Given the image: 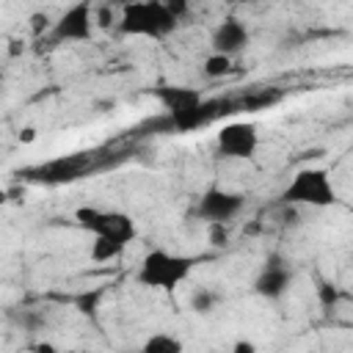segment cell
Wrapping results in <instances>:
<instances>
[{"label":"cell","instance_id":"cell-19","mask_svg":"<svg viewBox=\"0 0 353 353\" xmlns=\"http://www.w3.org/2000/svg\"><path fill=\"white\" fill-rule=\"evenodd\" d=\"M30 28H33V33H36V36H41V30L52 28V22H50V17H47V14H41V11H39V14H33V17H30Z\"/></svg>","mask_w":353,"mask_h":353},{"label":"cell","instance_id":"cell-20","mask_svg":"<svg viewBox=\"0 0 353 353\" xmlns=\"http://www.w3.org/2000/svg\"><path fill=\"white\" fill-rule=\"evenodd\" d=\"M97 25H99V28H105V30L113 25V11H110L108 6H102V8L97 11Z\"/></svg>","mask_w":353,"mask_h":353},{"label":"cell","instance_id":"cell-6","mask_svg":"<svg viewBox=\"0 0 353 353\" xmlns=\"http://www.w3.org/2000/svg\"><path fill=\"white\" fill-rule=\"evenodd\" d=\"M97 25V11L91 0H77L72 3L50 28V41L52 44H72V41H88L94 36Z\"/></svg>","mask_w":353,"mask_h":353},{"label":"cell","instance_id":"cell-2","mask_svg":"<svg viewBox=\"0 0 353 353\" xmlns=\"http://www.w3.org/2000/svg\"><path fill=\"white\" fill-rule=\"evenodd\" d=\"M193 268H196V256L174 254V251H165V248H152V251L143 254L135 279H138L143 287L163 290V292H174V290L190 276Z\"/></svg>","mask_w":353,"mask_h":353},{"label":"cell","instance_id":"cell-17","mask_svg":"<svg viewBox=\"0 0 353 353\" xmlns=\"http://www.w3.org/2000/svg\"><path fill=\"white\" fill-rule=\"evenodd\" d=\"M163 3H165V8L171 11V17L176 22H185L190 17V0H163Z\"/></svg>","mask_w":353,"mask_h":353},{"label":"cell","instance_id":"cell-11","mask_svg":"<svg viewBox=\"0 0 353 353\" xmlns=\"http://www.w3.org/2000/svg\"><path fill=\"white\" fill-rule=\"evenodd\" d=\"M127 248V243L110 240V237H94L91 243V259L94 262H110L116 256H121V251Z\"/></svg>","mask_w":353,"mask_h":353},{"label":"cell","instance_id":"cell-18","mask_svg":"<svg viewBox=\"0 0 353 353\" xmlns=\"http://www.w3.org/2000/svg\"><path fill=\"white\" fill-rule=\"evenodd\" d=\"M207 226H210V243L212 245H226V240H229L226 226L229 223H207Z\"/></svg>","mask_w":353,"mask_h":353},{"label":"cell","instance_id":"cell-15","mask_svg":"<svg viewBox=\"0 0 353 353\" xmlns=\"http://www.w3.org/2000/svg\"><path fill=\"white\" fill-rule=\"evenodd\" d=\"M99 301H102V290H91V292H83V295H77V298H74L77 309H80L83 314H91V317L97 314Z\"/></svg>","mask_w":353,"mask_h":353},{"label":"cell","instance_id":"cell-12","mask_svg":"<svg viewBox=\"0 0 353 353\" xmlns=\"http://www.w3.org/2000/svg\"><path fill=\"white\" fill-rule=\"evenodd\" d=\"M221 301L223 298H221L218 290H212V287H196L193 295H190V309L199 312V314H210Z\"/></svg>","mask_w":353,"mask_h":353},{"label":"cell","instance_id":"cell-21","mask_svg":"<svg viewBox=\"0 0 353 353\" xmlns=\"http://www.w3.org/2000/svg\"><path fill=\"white\" fill-rule=\"evenodd\" d=\"M234 350H254V347H251L248 342H237V345H234Z\"/></svg>","mask_w":353,"mask_h":353},{"label":"cell","instance_id":"cell-13","mask_svg":"<svg viewBox=\"0 0 353 353\" xmlns=\"http://www.w3.org/2000/svg\"><path fill=\"white\" fill-rule=\"evenodd\" d=\"M179 350H182V339L165 331H157L143 342V353H179Z\"/></svg>","mask_w":353,"mask_h":353},{"label":"cell","instance_id":"cell-4","mask_svg":"<svg viewBox=\"0 0 353 353\" xmlns=\"http://www.w3.org/2000/svg\"><path fill=\"white\" fill-rule=\"evenodd\" d=\"M176 19L165 8L163 0H141L121 8L119 30L124 36H143V39H165L176 30Z\"/></svg>","mask_w":353,"mask_h":353},{"label":"cell","instance_id":"cell-10","mask_svg":"<svg viewBox=\"0 0 353 353\" xmlns=\"http://www.w3.org/2000/svg\"><path fill=\"white\" fill-rule=\"evenodd\" d=\"M248 41H251V33H248V25L240 19V17H226V19H221L218 25H215V30H212V39H210V44H212V52H223V55H237V52H243L245 47H248Z\"/></svg>","mask_w":353,"mask_h":353},{"label":"cell","instance_id":"cell-23","mask_svg":"<svg viewBox=\"0 0 353 353\" xmlns=\"http://www.w3.org/2000/svg\"><path fill=\"white\" fill-rule=\"evenodd\" d=\"M240 3H254V0H240Z\"/></svg>","mask_w":353,"mask_h":353},{"label":"cell","instance_id":"cell-16","mask_svg":"<svg viewBox=\"0 0 353 353\" xmlns=\"http://www.w3.org/2000/svg\"><path fill=\"white\" fill-rule=\"evenodd\" d=\"M317 295H320V303H323L325 309H331V306L336 303V298H339L336 284H334V281H323V279H317Z\"/></svg>","mask_w":353,"mask_h":353},{"label":"cell","instance_id":"cell-7","mask_svg":"<svg viewBox=\"0 0 353 353\" xmlns=\"http://www.w3.org/2000/svg\"><path fill=\"white\" fill-rule=\"evenodd\" d=\"M215 146L221 157L229 160H251L259 149V132L251 121H229L218 130Z\"/></svg>","mask_w":353,"mask_h":353},{"label":"cell","instance_id":"cell-8","mask_svg":"<svg viewBox=\"0 0 353 353\" xmlns=\"http://www.w3.org/2000/svg\"><path fill=\"white\" fill-rule=\"evenodd\" d=\"M245 207V196L223 188H207L196 204V218L204 223H229Z\"/></svg>","mask_w":353,"mask_h":353},{"label":"cell","instance_id":"cell-14","mask_svg":"<svg viewBox=\"0 0 353 353\" xmlns=\"http://www.w3.org/2000/svg\"><path fill=\"white\" fill-rule=\"evenodd\" d=\"M201 72H204V77H212V80L215 77H226V74L234 72V58L223 55V52H212V55H207Z\"/></svg>","mask_w":353,"mask_h":353},{"label":"cell","instance_id":"cell-22","mask_svg":"<svg viewBox=\"0 0 353 353\" xmlns=\"http://www.w3.org/2000/svg\"><path fill=\"white\" fill-rule=\"evenodd\" d=\"M132 3H141V0H119V6L124 8V6H132Z\"/></svg>","mask_w":353,"mask_h":353},{"label":"cell","instance_id":"cell-1","mask_svg":"<svg viewBox=\"0 0 353 353\" xmlns=\"http://www.w3.org/2000/svg\"><path fill=\"white\" fill-rule=\"evenodd\" d=\"M152 94L165 108V124L174 132H190L210 121V102L199 88L190 85H157Z\"/></svg>","mask_w":353,"mask_h":353},{"label":"cell","instance_id":"cell-3","mask_svg":"<svg viewBox=\"0 0 353 353\" xmlns=\"http://www.w3.org/2000/svg\"><path fill=\"white\" fill-rule=\"evenodd\" d=\"M281 207H331L336 204V188L331 182V174L325 168H298L292 179L279 193Z\"/></svg>","mask_w":353,"mask_h":353},{"label":"cell","instance_id":"cell-5","mask_svg":"<svg viewBox=\"0 0 353 353\" xmlns=\"http://www.w3.org/2000/svg\"><path fill=\"white\" fill-rule=\"evenodd\" d=\"M74 223L94 234V237H110L119 243H132L135 240V223L127 212L121 210H102V207H77L74 210Z\"/></svg>","mask_w":353,"mask_h":353},{"label":"cell","instance_id":"cell-9","mask_svg":"<svg viewBox=\"0 0 353 353\" xmlns=\"http://www.w3.org/2000/svg\"><path fill=\"white\" fill-rule=\"evenodd\" d=\"M290 281H292L290 262L281 254H268V259L262 262V268L254 279V292L265 301H279L287 292Z\"/></svg>","mask_w":353,"mask_h":353}]
</instances>
